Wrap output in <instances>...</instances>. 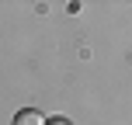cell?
Here are the masks:
<instances>
[{
  "label": "cell",
  "mask_w": 132,
  "mask_h": 125,
  "mask_svg": "<svg viewBox=\"0 0 132 125\" xmlns=\"http://www.w3.org/2000/svg\"><path fill=\"white\" fill-rule=\"evenodd\" d=\"M14 125H45V115H42L38 108H21V111L14 115Z\"/></svg>",
  "instance_id": "cell-1"
},
{
  "label": "cell",
  "mask_w": 132,
  "mask_h": 125,
  "mask_svg": "<svg viewBox=\"0 0 132 125\" xmlns=\"http://www.w3.org/2000/svg\"><path fill=\"white\" fill-rule=\"evenodd\" d=\"M45 125H66V122L63 118H52V122H45Z\"/></svg>",
  "instance_id": "cell-2"
}]
</instances>
